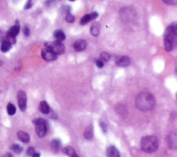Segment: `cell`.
<instances>
[{"label":"cell","instance_id":"6da1fadb","mask_svg":"<svg viewBox=\"0 0 177 157\" xmlns=\"http://www.w3.org/2000/svg\"><path fill=\"white\" fill-rule=\"evenodd\" d=\"M156 101L153 95L147 92H142L136 99V105L141 111L147 112L154 107Z\"/></svg>","mask_w":177,"mask_h":157},{"label":"cell","instance_id":"7a4b0ae2","mask_svg":"<svg viewBox=\"0 0 177 157\" xmlns=\"http://www.w3.org/2000/svg\"><path fill=\"white\" fill-rule=\"evenodd\" d=\"M141 147L143 151L146 153H152L157 150L158 147V140L156 136L149 135L144 136L141 139Z\"/></svg>","mask_w":177,"mask_h":157},{"label":"cell","instance_id":"3957f363","mask_svg":"<svg viewBox=\"0 0 177 157\" xmlns=\"http://www.w3.org/2000/svg\"><path fill=\"white\" fill-rule=\"evenodd\" d=\"M46 48L50 50L51 51H52L55 55H62L65 52V47L63 45V43H62L61 41H50V42H46L44 43Z\"/></svg>","mask_w":177,"mask_h":157},{"label":"cell","instance_id":"277c9868","mask_svg":"<svg viewBox=\"0 0 177 157\" xmlns=\"http://www.w3.org/2000/svg\"><path fill=\"white\" fill-rule=\"evenodd\" d=\"M35 125V132L39 137H43L47 132V123L42 118H37L33 121Z\"/></svg>","mask_w":177,"mask_h":157},{"label":"cell","instance_id":"5b68a950","mask_svg":"<svg viewBox=\"0 0 177 157\" xmlns=\"http://www.w3.org/2000/svg\"><path fill=\"white\" fill-rule=\"evenodd\" d=\"M17 100H18V105L22 112H24L26 109V94L23 90H19L17 92Z\"/></svg>","mask_w":177,"mask_h":157},{"label":"cell","instance_id":"8992f818","mask_svg":"<svg viewBox=\"0 0 177 157\" xmlns=\"http://www.w3.org/2000/svg\"><path fill=\"white\" fill-rule=\"evenodd\" d=\"M42 56L44 60L47 61H52L57 59V55L46 48L42 50Z\"/></svg>","mask_w":177,"mask_h":157},{"label":"cell","instance_id":"52a82bcc","mask_svg":"<svg viewBox=\"0 0 177 157\" xmlns=\"http://www.w3.org/2000/svg\"><path fill=\"white\" fill-rule=\"evenodd\" d=\"M98 17V13L96 12H94L91 13V14H87L84 15V16L82 17L80 20V24L83 26L86 25V24H87L89 22L96 19Z\"/></svg>","mask_w":177,"mask_h":157},{"label":"cell","instance_id":"ba28073f","mask_svg":"<svg viewBox=\"0 0 177 157\" xmlns=\"http://www.w3.org/2000/svg\"><path fill=\"white\" fill-rule=\"evenodd\" d=\"M87 41L84 39H79V40L76 41L74 44V49L77 52H82L83 50H85L87 48Z\"/></svg>","mask_w":177,"mask_h":157},{"label":"cell","instance_id":"9c48e42d","mask_svg":"<svg viewBox=\"0 0 177 157\" xmlns=\"http://www.w3.org/2000/svg\"><path fill=\"white\" fill-rule=\"evenodd\" d=\"M130 61L129 57L127 56H123L120 57L116 59V64L118 66H120V67H127L130 64Z\"/></svg>","mask_w":177,"mask_h":157},{"label":"cell","instance_id":"30bf717a","mask_svg":"<svg viewBox=\"0 0 177 157\" xmlns=\"http://www.w3.org/2000/svg\"><path fill=\"white\" fill-rule=\"evenodd\" d=\"M107 157H120L118 150L114 145H111L107 148Z\"/></svg>","mask_w":177,"mask_h":157},{"label":"cell","instance_id":"8fae6325","mask_svg":"<svg viewBox=\"0 0 177 157\" xmlns=\"http://www.w3.org/2000/svg\"><path fill=\"white\" fill-rule=\"evenodd\" d=\"M90 32L93 36L98 37L100 32V24L98 22H94L91 26Z\"/></svg>","mask_w":177,"mask_h":157},{"label":"cell","instance_id":"7c38bea8","mask_svg":"<svg viewBox=\"0 0 177 157\" xmlns=\"http://www.w3.org/2000/svg\"><path fill=\"white\" fill-rule=\"evenodd\" d=\"M19 29H20V28H19V24L18 23V21H16V25L12 26V27L10 28V30L8 31L7 34L11 37H15L19 34Z\"/></svg>","mask_w":177,"mask_h":157},{"label":"cell","instance_id":"4fadbf2b","mask_svg":"<svg viewBox=\"0 0 177 157\" xmlns=\"http://www.w3.org/2000/svg\"><path fill=\"white\" fill-rule=\"evenodd\" d=\"M176 134L175 132H172V133L170 134L169 139H168V143H169V146L170 148H172V149H175V148H176Z\"/></svg>","mask_w":177,"mask_h":157},{"label":"cell","instance_id":"5bb4252c","mask_svg":"<svg viewBox=\"0 0 177 157\" xmlns=\"http://www.w3.org/2000/svg\"><path fill=\"white\" fill-rule=\"evenodd\" d=\"M17 136L19 140H21L23 143H28L30 141V136L29 134L26 133V132L24 131H19L17 132Z\"/></svg>","mask_w":177,"mask_h":157},{"label":"cell","instance_id":"9a60e30c","mask_svg":"<svg viewBox=\"0 0 177 157\" xmlns=\"http://www.w3.org/2000/svg\"><path fill=\"white\" fill-rule=\"evenodd\" d=\"M39 109L40 110L42 113L44 114H49L50 112V107L49 105H48V103L46 102V101H41L40 103H39Z\"/></svg>","mask_w":177,"mask_h":157},{"label":"cell","instance_id":"2e32d148","mask_svg":"<svg viewBox=\"0 0 177 157\" xmlns=\"http://www.w3.org/2000/svg\"><path fill=\"white\" fill-rule=\"evenodd\" d=\"M54 37L56 41H62L65 39L66 35L62 30H56L54 32Z\"/></svg>","mask_w":177,"mask_h":157},{"label":"cell","instance_id":"e0dca14e","mask_svg":"<svg viewBox=\"0 0 177 157\" xmlns=\"http://www.w3.org/2000/svg\"><path fill=\"white\" fill-rule=\"evenodd\" d=\"M62 151L64 153L66 154V155H68L70 157H79L76 154L75 150L71 146H67V147H64L62 149Z\"/></svg>","mask_w":177,"mask_h":157},{"label":"cell","instance_id":"ac0fdd59","mask_svg":"<svg viewBox=\"0 0 177 157\" xmlns=\"http://www.w3.org/2000/svg\"><path fill=\"white\" fill-rule=\"evenodd\" d=\"M175 44H176L175 43H174V42L172 40H170V39L164 37V46H165V49L166 51L167 52L172 51Z\"/></svg>","mask_w":177,"mask_h":157},{"label":"cell","instance_id":"d6986e66","mask_svg":"<svg viewBox=\"0 0 177 157\" xmlns=\"http://www.w3.org/2000/svg\"><path fill=\"white\" fill-rule=\"evenodd\" d=\"M12 47V44H11L9 41L6 40L5 39H4L3 41H1V51L3 52H6Z\"/></svg>","mask_w":177,"mask_h":157},{"label":"cell","instance_id":"ffe728a7","mask_svg":"<svg viewBox=\"0 0 177 157\" xmlns=\"http://www.w3.org/2000/svg\"><path fill=\"white\" fill-rule=\"evenodd\" d=\"M84 136H85L86 139H89V140L93 138V136H94V130H93V128L91 125L87 127L85 132V134H84Z\"/></svg>","mask_w":177,"mask_h":157},{"label":"cell","instance_id":"44dd1931","mask_svg":"<svg viewBox=\"0 0 177 157\" xmlns=\"http://www.w3.org/2000/svg\"><path fill=\"white\" fill-rule=\"evenodd\" d=\"M51 146L53 149L55 150V151L59 150L62 146V143L60 140H59V139H54L51 142Z\"/></svg>","mask_w":177,"mask_h":157},{"label":"cell","instance_id":"7402d4cb","mask_svg":"<svg viewBox=\"0 0 177 157\" xmlns=\"http://www.w3.org/2000/svg\"><path fill=\"white\" fill-rule=\"evenodd\" d=\"M7 112L10 116L14 115L15 112H16V108H15V105L12 104V103H8L7 105Z\"/></svg>","mask_w":177,"mask_h":157},{"label":"cell","instance_id":"603a6c76","mask_svg":"<svg viewBox=\"0 0 177 157\" xmlns=\"http://www.w3.org/2000/svg\"><path fill=\"white\" fill-rule=\"evenodd\" d=\"M10 148L13 152H15L17 154H20L22 152V150H23L22 147L18 144H13V145H11Z\"/></svg>","mask_w":177,"mask_h":157},{"label":"cell","instance_id":"cb8c5ba5","mask_svg":"<svg viewBox=\"0 0 177 157\" xmlns=\"http://www.w3.org/2000/svg\"><path fill=\"white\" fill-rule=\"evenodd\" d=\"M110 54L107 52H103L100 54V59L103 61H108L110 59Z\"/></svg>","mask_w":177,"mask_h":157},{"label":"cell","instance_id":"d4e9b609","mask_svg":"<svg viewBox=\"0 0 177 157\" xmlns=\"http://www.w3.org/2000/svg\"><path fill=\"white\" fill-rule=\"evenodd\" d=\"M65 20L68 23H73L75 21V17L72 14H71L70 13H67L65 17Z\"/></svg>","mask_w":177,"mask_h":157},{"label":"cell","instance_id":"484cf974","mask_svg":"<svg viewBox=\"0 0 177 157\" xmlns=\"http://www.w3.org/2000/svg\"><path fill=\"white\" fill-rule=\"evenodd\" d=\"M35 152H36V151H35V148L30 147L27 150V155L30 156V157H32L33 156V154H34Z\"/></svg>","mask_w":177,"mask_h":157},{"label":"cell","instance_id":"4316f807","mask_svg":"<svg viewBox=\"0 0 177 157\" xmlns=\"http://www.w3.org/2000/svg\"><path fill=\"white\" fill-rule=\"evenodd\" d=\"M163 1L169 5H176L177 3V0H163Z\"/></svg>","mask_w":177,"mask_h":157},{"label":"cell","instance_id":"83f0119b","mask_svg":"<svg viewBox=\"0 0 177 157\" xmlns=\"http://www.w3.org/2000/svg\"><path fill=\"white\" fill-rule=\"evenodd\" d=\"M23 32H24V35H25V36H26V37L29 36V35H30V29H29V28H28L27 26H25L24 27Z\"/></svg>","mask_w":177,"mask_h":157},{"label":"cell","instance_id":"f1b7e54d","mask_svg":"<svg viewBox=\"0 0 177 157\" xmlns=\"http://www.w3.org/2000/svg\"><path fill=\"white\" fill-rule=\"evenodd\" d=\"M96 64L97 67L99 68H103V66H104V61H102L100 59H97L96 61Z\"/></svg>","mask_w":177,"mask_h":157},{"label":"cell","instance_id":"f546056e","mask_svg":"<svg viewBox=\"0 0 177 157\" xmlns=\"http://www.w3.org/2000/svg\"><path fill=\"white\" fill-rule=\"evenodd\" d=\"M33 6V3H32V0H28L26 4L24 6V9H29L32 7Z\"/></svg>","mask_w":177,"mask_h":157},{"label":"cell","instance_id":"4dcf8cb0","mask_svg":"<svg viewBox=\"0 0 177 157\" xmlns=\"http://www.w3.org/2000/svg\"><path fill=\"white\" fill-rule=\"evenodd\" d=\"M100 125L102 130H103V131L104 132H106L107 131V125H106L105 123H104V122H100Z\"/></svg>","mask_w":177,"mask_h":157},{"label":"cell","instance_id":"1f68e13d","mask_svg":"<svg viewBox=\"0 0 177 157\" xmlns=\"http://www.w3.org/2000/svg\"><path fill=\"white\" fill-rule=\"evenodd\" d=\"M32 157H40V154L36 152L34 154H33V156Z\"/></svg>","mask_w":177,"mask_h":157},{"label":"cell","instance_id":"d6a6232c","mask_svg":"<svg viewBox=\"0 0 177 157\" xmlns=\"http://www.w3.org/2000/svg\"><path fill=\"white\" fill-rule=\"evenodd\" d=\"M1 157H12V155H11V154L10 153H6L4 154V155L2 156Z\"/></svg>","mask_w":177,"mask_h":157},{"label":"cell","instance_id":"836d02e7","mask_svg":"<svg viewBox=\"0 0 177 157\" xmlns=\"http://www.w3.org/2000/svg\"><path fill=\"white\" fill-rule=\"evenodd\" d=\"M1 61L0 60V66H1Z\"/></svg>","mask_w":177,"mask_h":157},{"label":"cell","instance_id":"e575fe53","mask_svg":"<svg viewBox=\"0 0 177 157\" xmlns=\"http://www.w3.org/2000/svg\"><path fill=\"white\" fill-rule=\"evenodd\" d=\"M1 34H2V32H1V30H0V35H1Z\"/></svg>","mask_w":177,"mask_h":157},{"label":"cell","instance_id":"d590c367","mask_svg":"<svg viewBox=\"0 0 177 157\" xmlns=\"http://www.w3.org/2000/svg\"><path fill=\"white\" fill-rule=\"evenodd\" d=\"M69 1H74L75 0H69Z\"/></svg>","mask_w":177,"mask_h":157}]
</instances>
